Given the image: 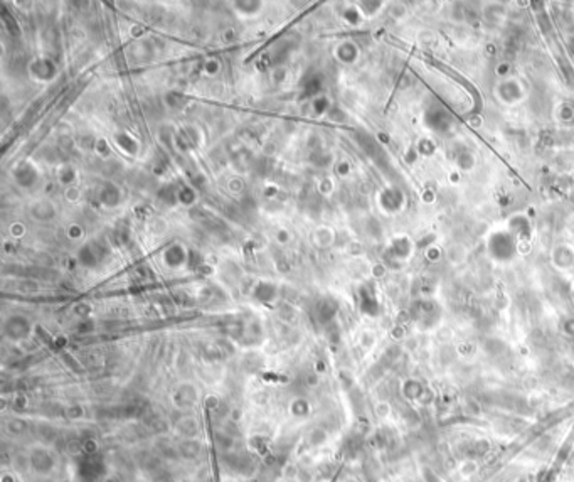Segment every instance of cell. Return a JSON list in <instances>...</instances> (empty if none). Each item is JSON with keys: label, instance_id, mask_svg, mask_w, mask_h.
<instances>
[{"label": "cell", "instance_id": "cell-1", "mask_svg": "<svg viewBox=\"0 0 574 482\" xmlns=\"http://www.w3.org/2000/svg\"><path fill=\"white\" fill-rule=\"evenodd\" d=\"M30 462H32V467H34L36 470H39V472H42V474H47L49 470H52V467H54V460H52V457L46 450L34 452V455L30 457Z\"/></svg>", "mask_w": 574, "mask_h": 482}]
</instances>
